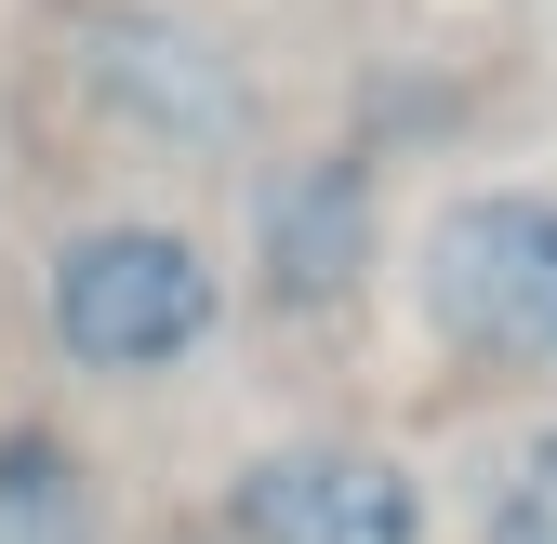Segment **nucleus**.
Listing matches in <instances>:
<instances>
[{
    "label": "nucleus",
    "instance_id": "1",
    "mask_svg": "<svg viewBox=\"0 0 557 544\" xmlns=\"http://www.w3.org/2000/svg\"><path fill=\"white\" fill-rule=\"evenodd\" d=\"M40 27H53V94L120 160H160V173H252L265 160L278 81L213 0H53Z\"/></svg>",
    "mask_w": 557,
    "mask_h": 544
},
{
    "label": "nucleus",
    "instance_id": "3",
    "mask_svg": "<svg viewBox=\"0 0 557 544\" xmlns=\"http://www.w3.org/2000/svg\"><path fill=\"white\" fill-rule=\"evenodd\" d=\"M411 319L465 372H557V186H465L411 226Z\"/></svg>",
    "mask_w": 557,
    "mask_h": 544
},
{
    "label": "nucleus",
    "instance_id": "4",
    "mask_svg": "<svg viewBox=\"0 0 557 544\" xmlns=\"http://www.w3.org/2000/svg\"><path fill=\"white\" fill-rule=\"evenodd\" d=\"M372 252H385V173H372L359 147H293V160H265V186H252V293H265L278 319L359 306Z\"/></svg>",
    "mask_w": 557,
    "mask_h": 544
},
{
    "label": "nucleus",
    "instance_id": "5",
    "mask_svg": "<svg viewBox=\"0 0 557 544\" xmlns=\"http://www.w3.org/2000/svg\"><path fill=\"white\" fill-rule=\"evenodd\" d=\"M438 505L372 438H278L226 479V544H425Z\"/></svg>",
    "mask_w": 557,
    "mask_h": 544
},
{
    "label": "nucleus",
    "instance_id": "7",
    "mask_svg": "<svg viewBox=\"0 0 557 544\" xmlns=\"http://www.w3.org/2000/svg\"><path fill=\"white\" fill-rule=\"evenodd\" d=\"M478 544H557V425L505 452L492 505H478Z\"/></svg>",
    "mask_w": 557,
    "mask_h": 544
},
{
    "label": "nucleus",
    "instance_id": "2",
    "mask_svg": "<svg viewBox=\"0 0 557 544\" xmlns=\"http://www.w3.org/2000/svg\"><path fill=\"white\" fill-rule=\"evenodd\" d=\"M40 346L94 385H173L226 346V252L186 213H66L40 252Z\"/></svg>",
    "mask_w": 557,
    "mask_h": 544
},
{
    "label": "nucleus",
    "instance_id": "6",
    "mask_svg": "<svg viewBox=\"0 0 557 544\" xmlns=\"http://www.w3.org/2000/svg\"><path fill=\"white\" fill-rule=\"evenodd\" d=\"M0 544H107V492L66 425L14 412L0 425Z\"/></svg>",
    "mask_w": 557,
    "mask_h": 544
}]
</instances>
